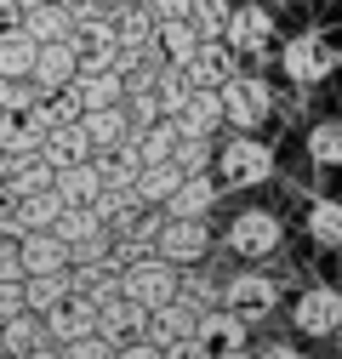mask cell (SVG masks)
<instances>
[{
    "label": "cell",
    "mask_w": 342,
    "mask_h": 359,
    "mask_svg": "<svg viewBox=\"0 0 342 359\" xmlns=\"http://www.w3.org/2000/svg\"><path fill=\"white\" fill-rule=\"evenodd\" d=\"M52 189L63 194V205H92V194L103 189V177H97L92 154L74 160V165H57V171H52Z\"/></svg>",
    "instance_id": "cell-22"
},
{
    "label": "cell",
    "mask_w": 342,
    "mask_h": 359,
    "mask_svg": "<svg viewBox=\"0 0 342 359\" xmlns=\"http://www.w3.org/2000/svg\"><path fill=\"white\" fill-rule=\"evenodd\" d=\"M18 262H23V274H52V268H69V245L52 229H29V234H18Z\"/></svg>",
    "instance_id": "cell-15"
},
{
    "label": "cell",
    "mask_w": 342,
    "mask_h": 359,
    "mask_svg": "<svg viewBox=\"0 0 342 359\" xmlns=\"http://www.w3.org/2000/svg\"><path fill=\"white\" fill-rule=\"evenodd\" d=\"M285 245V217L268 211V205H245L228 217V234H223V251L245 257V262H268L274 251Z\"/></svg>",
    "instance_id": "cell-3"
},
{
    "label": "cell",
    "mask_w": 342,
    "mask_h": 359,
    "mask_svg": "<svg viewBox=\"0 0 342 359\" xmlns=\"http://www.w3.org/2000/svg\"><path fill=\"white\" fill-rule=\"evenodd\" d=\"M74 69H80L74 40H40V46H34V63H29V80H34L40 97H52V92H63V86L74 80Z\"/></svg>",
    "instance_id": "cell-11"
},
{
    "label": "cell",
    "mask_w": 342,
    "mask_h": 359,
    "mask_svg": "<svg viewBox=\"0 0 342 359\" xmlns=\"http://www.w3.org/2000/svg\"><path fill=\"white\" fill-rule=\"evenodd\" d=\"M12 6H18V12H23V6H40V0H12Z\"/></svg>",
    "instance_id": "cell-43"
},
{
    "label": "cell",
    "mask_w": 342,
    "mask_h": 359,
    "mask_svg": "<svg viewBox=\"0 0 342 359\" xmlns=\"http://www.w3.org/2000/svg\"><path fill=\"white\" fill-rule=\"evenodd\" d=\"M234 69H240V63H234V52L223 46V40H200V46H194V57L183 63L189 86H223Z\"/></svg>",
    "instance_id": "cell-19"
},
{
    "label": "cell",
    "mask_w": 342,
    "mask_h": 359,
    "mask_svg": "<svg viewBox=\"0 0 342 359\" xmlns=\"http://www.w3.org/2000/svg\"><path fill=\"white\" fill-rule=\"evenodd\" d=\"M18 291H23V308H29V313H46V308H57V302L69 297V268H52V274H23Z\"/></svg>",
    "instance_id": "cell-24"
},
{
    "label": "cell",
    "mask_w": 342,
    "mask_h": 359,
    "mask_svg": "<svg viewBox=\"0 0 342 359\" xmlns=\"http://www.w3.org/2000/svg\"><path fill=\"white\" fill-rule=\"evenodd\" d=\"M97 313H92V331L103 337V342H125V337H143V325H149V308L143 302H132V297H103V302H92Z\"/></svg>",
    "instance_id": "cell-12"
},
{
    "label": "cell",
    "mask_w": 342,
    "mask_h": 359,
    "mask_svg": "<svg viewBox=\"0 0 342 359\" xmlns=\"http://www.w3.org/2000/svg\"><path fill=\"white\" fill-rule=\"evenodd\" d=\"M0 359H12V353H0Z\"/></svg>",
    "instance_id": "cell-46"
},
{
    "label": "cell",
    "mask_w": 342,
    "mask_h": 359,
    "mask_svg": "<svg viewBox=\"0 0 342 359\" xmlns=\"http://www.w3.org/2000/svg\"><path fill=\"white\" fill-rule=\"evenodd\" d=\"M80 131H86V149H92V154H109L125 131H132V120H125L120 103H109V109H80Z\"/></svg>",
    "instance_id": "cell-18"
},
{
    "label": "cell",
    "mask_w": 342,
    "mask_h": 359,
    "mask_svg": "<svg viewBox=\"0 0 342 359\" xmlns=\"http://www.w3.org/2000/svg\"><path fill=\"white\" fill-rule=\"evenodd\" d=\"M194 337H200L205 348H240V342H251V325L240 320V313H234L228 302H211V308H200Z\"/></svg>",
    "instance_id": "cell-13"
},
{
    "label": "cell",
    "mask_w": 342,
    "mask_h": 359,
    "mask_svg": "<svg viewBox=\"0 0 342 359\" xmlns=\"http://www.w3.org/2000/svg\"><path fill=\"white\" fill-rule=\"evenodd\" d=\"M114 6H132V0H114Z\"/></svg>",
    "instance_id": "cell-44"
},
{
    "label": "cell",
    "mask_w": 342,
    "mask_h": 359,
    "mask_svg": "<svg viewBox=\"0 0 342 359\" xmlns=\"http://www.w3.org/2000/svg\"><path fill=\"white\" fill-rule=\"evenodd\" d=\"M40 149V131L23 114H0V154H34Z\"/></svg>",
    "instance_id": "cell-31"
},
{
    "label": "cell",
    "mask_w": 342,
    "mask_h": 359,
    "mask_svg": "<svg viewBox=\"0 0 342 359\" xmlns=\"http://www.w3.org/2000/svg\"><path fill=\"white\" fill-rule=\"evenodd\" d=\"M18 23V6H12V0H0V29H12Z\"/></svg>",
    "instance_id": "cell-41"
},
{
    "label": "cell",
    "mask_w": 342,
    "mask_h": 359,
    "mask_svg": "<svg viewBox=\"0 0 342 359\" xmlns=\"http://www.w3.org/2000/svg\"><path fill=\"white\" fill-rule=\"evenodd\" d=\"M23 359H52V342H46V348H34V353H23Z\"/></svg>",
    "instance_id": "cell-42"
},
{
    "label": "cell",
    "mask_w": 342,
    "mask_h": 359,
    "mask_svg": "<svg viewBox=\"0 0 342 359\" xmlns=\"http://www.w3.org/2000/svg\"><path fill=\"white\" fill-rule=\"evenodd\" d=\"M211 177H217L223 189L245 194V189H263L274 177V149L256 137V131H228L217 137V160H211Z\"/></svg>",
    "instance_id": "cell-1"
},
{
    "label": "cell",
    "mask_w": 342,
    "mask_h": 359,
    "mask_svg": "<svg viewBox=\"0 0 342 359\" xmlns=\"http://www.w3.org/2000/svg\"><path fill=\"white\" fill-rule=\"evenodd\" d=\"M211 359H256V348H251V342H240V348H211Z\"/></svg>",
    "instance_id": "cell-40"
},
{
    "label": "cell",
    "mask_w": 342,
    "mask_h": 359,
    "mask_svg": "<svg viewBox=\"0 0 342 359\" xmlns=\"http://www.w3.org/2000/svg\"><path fill=\"white\" fill-rule=\"evenodd\" d=\"M217 251V234H211V217H165L154 234V257H165L171 268H194L211 262Z\"/></svg>",
    "instance_id": "cell-5"
},
{
    "label": "cell",
    "mask_w": 342,
    "mask_h": 359,
    "mask_svg": "<svg viewBox=\"0 0 342 359\" xmlns=\"http://www.w3.org/2000/svg\"><path fill=\"white\" fill-rule=\"evenodd\" d=\"M217 97H223V126H234V131H263L274 120V86L251 69H234L217 86Z\"/></svg>",
    "instance_id": "cell-2"
},
{
    "label": "cell",
    "mask_w": 342,
    "mask_h": 359,
    "mask_svg": "<svg viewBox=\"0 0 342 359\" xmlns=\"http://www.w3.org/2000/svg\"><path fill=\"white\" fill-rule=\"evenodd\" d=\"M189 23L200 40H217L223 23H228V0H189Z\"/></svg>",
    "instance_id": "cell-33"
},
{
    "label": "cell",
    "mask_w": 342,
    "mask_h": 359,
    "mask_svg": "<svg viewBox=\"0 0 342 359\" xmlns=\"http://www.w3.org/2000/svg\"><path fill=\"white\" fill-rule=\"evenodd\" d=\"M114 359H160V342H149V337H125V342H114Z\"/></svg>",
    "instance_id": "cell-36"
},
{
    "label": "cell",
    "mask_w": 342,
    "mask_h": 359,
    "mask_svg": "<svg viewBox=\"0 0 342 359\" xmlns=\"http://www.w3.org/2000/svg\"><path fill=\"white\" fill-rule=\"evenodd\" d=\"M177 131H194V137H223V97L217 86H194L183 114H177Z\"/></svg>",
    "instance_id": "cell-16"
},
{
    "label": "cell",
    "mask_w": 342,
    "mask_h": 359,
    "mask_svg": "<svg viewBox=\"0 0 342 359\" xmlns=\"http://www.w3.org/2000/svg\"><path fill=\"white\" fill-rule=\"evenodd\" d=\"M52 359H114V342H103L97 331H86V337L52 342Z\"/></svg>",
    "instance_id": "cell-34"
},
{
    "label": "cell",
    "mask_w": 342,
    "mask_h": 359,
    "mask_svg": "<svg viewBox=\"0 0 342 359\" xmlns=\"http://www.w3.org/2000/svg\"><path fill=\"white\" fill-rule=\"evenodd\" d=\"M120 297H132L143 308H160V302L177 297V268L165 257H154V251H143V257H132L120 268Z\"/></svg>",
    "instance_id": "cell-7"
},
{
    "label": "cell",
    "mask_w": 342,
    "mask_h": 359,
    "mask_svg": "<svg viewBox=\"0 0 342 359\" xmlns=\"http://www.w3.org/2000/svg\"><path fill=\"white\" fill-rule=\"evenodd\" d=\"M308 160H320V165H342V114L308 126Z\"/></svg>",
    "instance_id": "cell-30"
},
{
    "label": "cell",
    "mask_w": 342,
    "mask_h": 359,
    "mask_svg": "<svg viewBox=\"0 0 342 359\" xmlns=\"http://www.w3.org/2000/svg\"><path fill=\"white\" fill-rule=\"evenodd\" d=\"M223 183H217V177H211V171H183L177 177V189H171L165 194V217H211V211H217L223 205Z\"/></svg>",
    "instance_id": "cell-10"
},
{
    "label": "cell",
    "mask_w": 342,
    "mask_h": 359,
    "mask_svg": "<svg viewBox=\"0 0 342 359\" xmlns=\"http://www.w3.org/2000/svg\"><path fill=\"white\" fill-rule=\"evenodd\" d=\"M303 229H308V240H314V245L342 251V200H314V205H308V217H303Z\"/></svg>",
    "instance_id": "cell-26"
},
{
    "label": "cell",
    "mask_w": 342,
    "mask_h": 359,
    "mask_svg": "<svg viewBox=\"0 0 342 359\" xmlns=\"http://www.w3.org/2000/svg\"><path fill=\"white\" fill-rule=\"evenodd\" d=\"M211 160H217V137L177 131V143H171V165H177V171H211Z\"/></svg>",
    "instance_id": "cell-27"
},
{
    "label": "cell",
    "mask_w": 342,
    "mask_h": 359,
    "mask_svg": "<svg viewBox=\"0 0 342 359\" xmlns=\"http://www.w3.org/2000/svg\"><path fill=\"white\" fill-rule=\"evenodd\" d=\"M40 154H46L52 165H74V160H86L92 149H86V131H80V120L46 126V131H40Z\"/></svg>",
    "instance_id": "cell-23"
},
{
    "label": "cell",
    "mask_w": 342,
    "mask_h": 359,
    "mask_svg": "<svg viewBox=\"0 0 342 359\" xmlns=\"http://www.w3.org/2000/svg\"><path fill=\"white\" fill-rule=\"evenodd\" d=\"M0 171H6V154H0Z\"/></svg>",
    "instance_id": "cell-45"
},
{
    "label": "cell",
    "mask_w": 342,
    "mask_h": 359,
    "mask_svg": "<svg viewBox=\"0 0 342 359\" xmlns=\"http://www.w3.org/2000/svg\"><path fill=\"white\" fill-rule=\"evenodd\" d=\"M194 320H200V308H194L189 297H171V302L149 308V325H143V337L165 348V342H177V337H194Z\"/></svg>",
    "instance_id": "cell-14"
},
{
    "label": "cell",
    "mask_w": 342,
    "mask_h": 359,
    "mask_svg": "<svg viewBox=\"0 0 342 359\" xmlns=\"http://www.w3.org/2000/svg\"><path fill=\"white\" fill-rule=\"evenodd\" d=\"M63 6H69L74 18H92V12H103V6H114V0H63Z\"/></svg>",
    "instance_id": "cell-39"
},
{
    "label": "cell",
    "mask_w": 342,
    "mask_h": 359,
    "mask_svg": "<svg viewBox=\"0 0 342 359\" xmlns=\"http://www.w3.org/2000/svg\"><path fill=\"white\" fill-rule=\"evenodd\" d=\"M177 297H189L194 308H211V302H223V280H211V274H205V262L177 268Z\"/></svg>",
    "instance_id": "cell-28"
},
{
    "label": "cell",
    "mask_w": 342,
    "mask_h": 359,
    "mask_svg": "<svg viewBox=\"0 0 342 359\" xmlns=\"http://www.w3.org/2000/svg\"><path fill=\"white\" fill-rule=\"evenodd\" d=\"M280 69H285V80L291 86H320V80H331V69H336V52H331V40H320L314 29H303V34H291L285 46H280Z\"/></svg>",
    "instance_id": "cell-8"
},
{
    "label": "cell",
    "mask_w": 342,
    "mask_h": 359,
    "mask_svg": "<svg viewBox=\"0 0 342 359\" xmlns=\"http://www.w3.org/2000/svg\"><path fill=\"white\" fill-rule=\"evenodd\" d=\"M34 46H40V40H29L18 23H12V29H0V74H29Z\"/></svg>",
    "instance_id": "cell-29"
},
{
    "label": "cell",
    "mask_w": 342,
    "mask_h": 359,
    "mask_svg": "<svg viewBox=\"0 0 342 359\" xmlns=\"http://www.w3.org/2000/svg\"><path fill=\"white\" fill-rule=\"evenodd\" d=\"M18 29H23L29 40H69L74 12L63 6V0H40V6H23V12H18Z\"/></svg>",
    "instance_id": "cell-20"
},
{
    "label": "cell",
    "mask_w": 342,
    "mask_h": 359,
    "mask_svg": "<svg viewBox=\"0 0 342 359\" xmlns=\"http://www.w3.org/2000/svg\"><path fill=\"white\" fill-rule=\"evenodd\" d=\"M143 6H149L154 23H165V18H189V0H143Z\"/></svg>",
    "instance_id": "cell-37"
},
{
    "label": "cell",
    "mask_w": 342,
    "mask_h": 359,
    "mask_svg": "<svg viewBox=\"0 0 342 359\" xmlns=\"http://www.w3.org/2000/svg\"><path fill=\"white\" fill-rule=\"evenodd\" d=\"M160 359H211V348H205L200 337H177V342L160 348Z\"/></svg>",
    "instance_id": "cell-35"
},
{
    "label": "cell",
    "mask_w": 342,
    "mask_h": 359,
    "mask_svg": "<svg viewBox=\"0 0 342 359\" xmlns=\"http://www.w3.org/2000/svg\"><path fill=\"white\" fill-rule=\"evenodd\" d=\"M46 342H52V337H46V325H40V313H29V308H18L12 320H0V353L23 359V353L46 348Z\"/></svg>",
    "instance_id": "cell-21"
},
{
    "label": "cell",
    "mask_w": 342,
    "mask_h": 359,
    "mask_svg": "<svg viewBox=\"0 0 342 359\" xmlns=\"http://www.w3.org/2000/svg\"><path fill=\"white\" fill-rule=\"evenodd\" d=\"M177 177H183V171L171 165V160H143V165H137V177H132V189H137V200H143V205H165V194L177 189Z\"/></svg>",
    "instance_id": "cell-25"
},
{
    "label": "cell",
    "mask_w": 342,
    "mask_h": 359,
    "mask_svg": "<svg viewBox=\"0 0 342 359\" xmlns=\"http://www.w3.org/2000/svg\"><path fill=\"white\" fill-rule=\"evenodd\" d=\"M223 302L245 325H263V320H274V308L285 302V291H280L274 274H263V268H234V274L223 280Z\"/></svg>",
    "instance_id": "cell-6"
},
{
    "label": "cell",
    "mask_w": 342,
    "mask_h": 359,
    "mask_svg": "<svg viewBox=\"0 0 342 359\" xmlns=\"http://www.w3.org/2000/svg\"><path fill=\"white\" fill-rule=\"evenodd\" d=\"M285 320H291L296 337H308V342L342 337V291H336V285H303V291L291 297Z\"/></svg>",
    "instance_id": "cell-4"
},
{
    "label": "cell",
    "mask_w": 342,
    "mask_h": 359,
    "mask_svg": "<svg viewBox=\"0 0 342 359\" xmlns=\"http://www.w3.org/2000/svg\"><path fill=\"white\" fill-rule=\"evenodd\" d=\"M69 92L80 97V109H109L125 97V80H120V69H74Z\"/></svg>",
    "instance_id": "cell-17"
},
{
    "label": "cell",
    "mask_w": 342,
    "mask_h": 359,
    "mask_svg": "<svg viewBox=\"0 0 342 359\" xmlns=\"http://www.w3.org/2000/svg\"><path fill=\"white\" fill-rule=\"evenodd\" d=\"M217 40L234 57H263L274 46V12L268 6H228V23H223Z\"/></svg>",
    "instance_id": "cell-9"
},
{
    "label": "cell",
    "mask_w": 342,
    "mask_h": 359,
    "mask_svg": "<svg viewBox=\"0 0 342 359\" xmlns=\"http://www.w3.org/2000/svg\"><path fill=\"white\" fill-rule=\"evenodd\" d=\"M34 103H40V92L29 74H0V114H29Z\"/></svg>",
    "instance_id": "cell-32"
},
{
    "label": "cell",
    "mask_w": 342,
    "mask_h": 359,
    "mask_svg": "<svg viewBox=\"0 0 342 359\" xmlns=\"http://www.w3.org/2000/svg\"><path fill=\"white\" fill-rule=\"evenodd\" d=\"M256 359H308L296 342H268V348H256Z\"/></svg>",
    "instance_id": "cell-38"
}]
</instances>
